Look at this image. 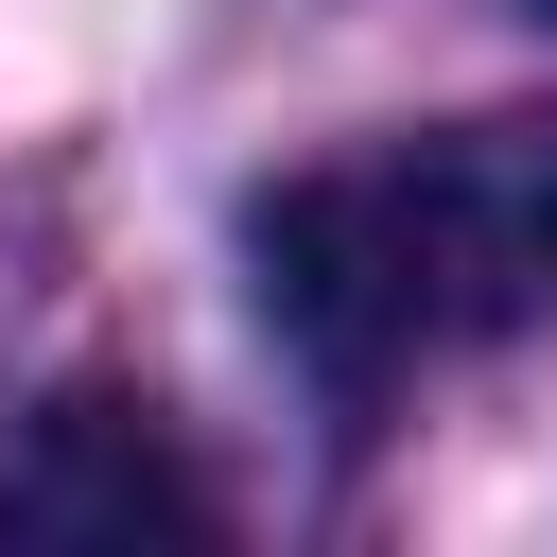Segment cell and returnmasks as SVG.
<instances>
[{"mask_svg": "<svg viewBox=\"0 0 557 557\" xmlns=\"http://www.w3.org/2000/svg\"><path fill=\"white\" fill-rule=\"evenodd\" d=\"M348 191L383 226L418 348L557 331V104H487V122H435L400 157H348Z\"/></svg>", "mask_w": 557, "mask_h": 557, "instance_id": "cell-1", "label": "cell"}, {"mask_svg": "<svg viewBox=\"0 0 557 557\" xmlns=\"http://www.w3.org/2000/svg\"><path fill=\"white\" fill-rule=\"evenodd\" d=\"M0 540L17 557H139V540H209V487H191V453H174L157 400L70 383L0 453Z\"/></svg>", "mask_w": 557, "mask_h": 557, "instance_id": "cell-2", "label": "cell"}, {"mask_svg": "<svg viewBox=\"0 0 557 557\" xmlns=\"http://www.w3.org/2000/svg\"><path fill=\"white\" fill-rule=\"evenodd\" d=\"M244 261H261V331H278L331 400H383V383L418 366V313H400V278H383V226H366L348 174L261 191V209H244Z\"/></svg>", "mask_w": 557, "mask_h": 557, "instance_id": "cell-3", "label": "cell"}, {"mask_svg": "<svg viewBox=\"0 0 557 557\" xmlns=\"http://www.w3.org/2000/svg\"><path fill=\"white\" fill-rule=\"evenodd\" d=\"M540 17H557V0H540Z\"/></svg>", "mask_w": 557, "mask_h": 557, "instance_id": "cell-4", "label": "cell"}]
</instances>
